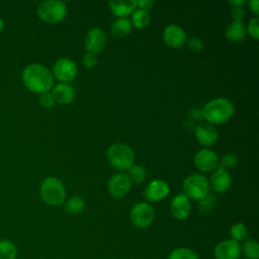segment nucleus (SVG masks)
Returning a JSON list of instances; mask_svg holds the SVG:
<instances>
[{
	"label": "nucleus",
	"mask_w": 259,
	"mask_h": 259,
	"mask_svg": "<svg viewBox=\"0 0 259 259\" xmlns=\"http://www.w3.org/2000/svg\"><path fill=\"white\" fill-rule=\"evenodd\" d=\"M21 79L26 89L38 94L49 92L54 85L52 72L38 63L27 65L21 73Z\"/></svg>",
	"instance_id": "f257e3e1"
},
{
	"label": "nucleus",
	"mask_w": 259,
	"mask_h": 259,
	"mask_svg": "<svg viewBox=\"0 0 259 259\" xmlns=\"http://www.w3.org/2000/svg\"><path fill=\"white\" fill-rule=\"evenodd\" d=\"M235 112L234 103L227 98L219 97L208 101L202 111L201 115L211 124H222L228 121Z\"/></svg>",
	"instance_id": "f03ea898"
},
{
	"label": "nucleus",
	"mask_w": 259,
	"mask_h": 259,
	"mask_svg": "<svg viewBox=\"0 0 259 259\" xmlns=\"http://www.w3.org/2000/svg\"><path fill=\"white\" fill-rule=\"evenodd\" d=\"M39 193L41 199L47 204L53 206L63 204L66 198V189L63 182L54 176L44 179L40 184Z\"/></svg>",
	"instance_id": "7ed1b4c3"
},
{
	"label": "nucleus",
	"mask_w": 259,
	"mask_h": 259,
	"mask_svg": "<svg viewBox=\"0 0 259 259\" xmlns=\"http://www.w3.org/2000/svg\"><path fill=\"white\" fill-rule=\"evenodd\" d=\"M109 163L116 169L125 171L128 170L135 162V153L126 144L114 143L110 145L106 152Z\"/></svg>",
	"instance_id": "20e7f679"
},
{
	"label": "nucleus",
	"mask_w": 259,
	"mask_h": 259,
	"mask_svg": "<svg viewBox=\"0 0 259 259\" xmlns=\"http://www.w3.org/2000/svg\"><path fill=\"white\" fill-rule=\"evenodd\" d=\"M37 16L48 23L62 21L67 14V5L60 0H45L37 5Z\"/></svg>",
	"instance_id": "39448f33"
},
{
	"label": "nucleus",
	"mask_w": 259,
	"mask_h": 259,
	"mask_svg": "<svg viewBox=\"0 0 259 259\" xmlns=\"http://www.w3.org/2000/svg\"><path fill=\"white\" fill-rule=\"evenodd\" d=\"M184 194L188 198L200 200L208 194L209 181L208 179L199 173L191 174L187 176L183 181Z\"/></svg>",
	"instance_id": "423d86ee"
},
{
	"label": "nucleus",
	"mask_w": 259,
	"mask_h": 259,
	"mask_svg": "<svg viewBox=\"0 0 259 259\" xmlns=\"http://www.w3.org/2000/svg\"><path fill=\"white\" fill-rule=\"evenodd\" d=\"M130 217L135 227L139 229H146L154 222L155 210L148 202H138L132 207Z\"/></svg>",
	"instance_id": "0eeeda50"
},
{
	"label": "nucleus",
	"mask_w": 259,
	"mask_h": 259,
	"mask_svg": "<svg viewBox=\"0 0 259 259\" xmlns=\"http://www.w3.org/2000/svg\"><path fill=\"white\" fill-rule=\"evenodd\" d=\"M78 68L76 63L69 58H60L53 65V77L61 83H69L73 81L76 78Z\"/></svg>",
	"instance_id": "6e6552de"
},
{
	"label": "nucleus",
	"mask_w": 259,
	"mask_h": 259,
	"mask_svg": "<svg viewBox=\"0 0 259 259\" xmlns=\"http://www.w3.org/2000/svg\"><path fill=\"white\" fill-rule=\"evenodd\" d=\"M195 167L201 172L214 171L219 167V157L214 151L204 148L199 150L193 158Z\"/></svg>",
	"instance_id": "1a4fd4ad"
},
{
	"label": "nucleus",
	"mask_w": 259,
	"mask_h": 259,
	"mask_svg": "<svg viewBox=\"0 0 259 259\" xmlns=\"http://www.w3.org/2000/svg\"><path fill=\"white\" fill-rule=\"evenodd\" d=\"M242 255L240 243L226 239L218 243L213 249L214 259H240Z\"/></svg>",
	"instance_id": "9d476101"
},
{
	"label": "nucleus",
	"mask_w": 259,
	"mask_h": 259,
	"mask_svg": "<svg viewBox=\"0 0 259 259\" xmlns=\"http://www.w3.org/2000/svg\"><path fill=\"white\" fill-rule=\"evenodd\" d=\"M85 49L88 53L98 54L102 52L106 46V34L103 29L99 27L91 28L87 31L85 36Z\"/></svg>",
	"instance_id": "9b49d317"
},
{
	"label": "nucleus",
	"mask_w": 259,
	"mask_h": 259,
	"mask_svg": "<svg viewBox=\"0 0 259 259\" xmlns=\"http://www.w3.org/2000/svg\"><path fill=\"white\" fill-rule=\"evenodd\" d=\"M132 182L124 173H116L108 181V191L112 197L121 198L125 196L131 189Z\"/></svg>",
	"instance_id": "f8f14e48"
},
{
	"label": "nucleus",
	"mask_w": 259,
	"mask_h": 259,
	"mask_svg": "<svg viewBox=\"0 0 259 259\" xmlns=\"http://www.w3.org/2000/svg\"><path fill=\"white\" fill-rule=\"evenodd\" d=\"M196 140L204 147H210L218 141L219 134L213 124L208 122H201L195 126L194 130Z\"/></svg>",
	"instance_id": "ddd939ff"
},
{
	"label": "nucleus",
	"mask_w": 259,
	"mask_h": 259,
	"mask_svg": "<svg viewBox=\"0 0 259 259\" xmlns=\"http://www.w3.org/2000/svg\"><path fill=\"white\" fill-rule=\"evenodd\" d=\"M191 210V203L189 198L185 194L175 195L170 203V211L172 215L179 220H185L188 218Z\"/></svg>",
	"instance_id": "4468645a"
},
{
	"label": "nucleus",
	"mask_w": 259,
	"mask_h": 259,
	"mask_svg": "<svg viewBox=\"0 0 259 259\" xmlns=\"http://www.w3.org/2000/svg\"><path fill=\"white\" fill-rule=\"evenodd\" d=\"M170 191V187L167 182L156 179L151 181L145 189V197L147 200L155 202L165 198Z\"/></svg>",
	"instance_id": "2eb2a0df"
},
{
	"label": "nucleus",
	"mask_w": 259,
	"mask_h": 259,
	"mask_svg": "<svg viewBox=\"0 0 259 259\" xmlns=\"http://www.w3.org/2000/svg\"><path fill=\"white\" fill-rule=\"evenodd\" d=\"M163 39L165 44L171 48H180L186 41V33L181 26L171 24L164 29Z\"/></svg>",
	"instance_id": "dca6fc26"
},
{
	"label": "nucleus",
	"mask_w": 259,
	"mask_h": 259,
	"mask_svg": "<svg viewBox=\"0 0 259 259\" xmlns=\"http://www.w3.org/2000/svg\"><path fill=\"white\" fill-rule=\"evenodd\" d=\"M231 184H232V177L227 170L221 167H218L212 172L210 181H209V187H211L215 192L218 193L225 192L230 188Z\"/></svg>",
	"instance_id": "f3484780"
},
{
	"label": "nucleus",
	"mask_w": 259,
	"mask_h": 259,
	"mask_svg": "<svg viewBox=\"0 0 259 259\" xmlns=\"http://www.w3.org/2000/svg\"><path fill=\"white\" fill-rule=\"evenodd\" d=\"M52 95L55 102L60 104L71 103L76 95L75 89L69 83H59L52 89Z\"/></svg>",
	"instance_id": "a211bd4d"
},
{
	"label": "nucleus",
	"mask_w": 259,
	"mask_h": 259,
	"mask_svg": "<svg viewBox=\"0 0 259 259\" xmlns=\"http://www.w3.org/2000/svg\"><path fill=\"white\" fill-rule=\"evenodd\" d=\"M112 13L119 17H124L132 13L137 7L136 0H111L108 2Z\"/></svg>",
	"instance_id": "6ab92c4d"
},
{
	"label": "nucleus",
	"mask_w": 259,
	"mask_h": 259,
	"mask_svg": "<svg viewBox=\"0 0 259 259\" xmlns=\"http://www.w3.org/2000/svg\"><path fill=\"white\" fill-rule=\"evenodd\" d=\"M226 37L231 41H240L245 38L247 31L242 21H232L226 28Z\"/></svg>",
	"instance_id": "aec40b11"
},
{
	"label": "nucleus",
	"mask_w": 259,
	"mask_h": 259,
	"mask_svg": "<svg viewBox=\"0 0 259 259\" xmlns=\"http://www.w3.org/2000/svg\"><path fill=\"white\" fill-rule=\"evenodd\" d=\"M110 30L114 37H117V38L125 37L130 34L132 30L131 20L125 17H119L112 22Z\"/></svg>",
	"instance_id": "412c9836"
},
{
	"label": "nucleus",
	"mask_w": 259,
	"mask_h": 259,
	"mask_svg": "<svg viewBox=\"0 0 259 259\" xmlns=\"http://www.w3.org/2000/svg\"><path fill=\"white\" fill-rule=\"evenodd\" d=\"M16 245L7 239L0 240V259H16L17 257Z\"/></svg>",
	"instance_id": "4be33fe9"
},
{
	"label": "nucleus",
	"mask_w": 259,
	"mask_h": 259,
	"mask_svg": "<svg viewBox=\"0 0 259 259\" xmlns=\"http://www.w3.org/2000/svg\"><path fill=\"white\" fill-rule=\"evenodd\" d=\"M85 207V201L81 196L74 195L70 197L64 205V210L71 214H77L83 211Z\"/></svg>",
	"instance_id": "5701e85b"
},
{
	"label": "nucleus",
	"mask_w": 259,
	"mask_h": 259,
	"mask_svg": "<svg viewBox=\"0 0 259 259\" xmlns=\"http://www.w3.org/2000/svg\"><path fill=\"white\" fill-rule=\"evenodd\" d=\"M241 250L246 259L259 258V245L254 239H246L243 246H241Z\"/></svg>",
	"instance_id": "b1692460"
},
{
	"label": "nucleus",
	"mask_w": 259,
	"mask_h": 259,
	"mask_svg": "<svg viewBox=\"0 0 259 259\" xmlns=\"http://www.w3.org/2000/svg\"><path fill=\"white\" fill-rule=\"evenodd\" d=\"M151 17L148 11L143 9H137L132 15L131 23L137 28H144L150 23Z\"/></svg>",
	"instance_id": "393cba45"
},
{
	"label": "nucleus",
	"mask_w": 259,
	"mask_h": 259,
	"mask_svg": "<svg viewBox=\"0 0 259 259\" xmlns=\"http://www.w3.org/2000/svg\"><path fill=\"white\" fill-rule=\"evenodd\" d=\"M231 239L240 243L241 241H245L249 235L248 228L243 223H235L230 228Z\"/></svg>",
	"instance_id": "a878e982"
},
{
	"label": "nucleus",
	"mask_w": 259,
	"mask_h": 259,
	"mask_svg": "<svg viewBox=\"0 0 259 259\" xmlns=\"http://www.w3.org/2000/svg\"><path fill=\"white\" fill-rule=\"evenodd\" d=\"M168 259H199L197 253L187 247H178L170 252Z\"/></svg>",
	"instance_id": "bb28decb"
},
{
	"label": "nucleus",
	"mask_w": 259,
	"mask_h": 259,
	"mask_svg": "<svg viewBox=\"0 0 259 259\" xmlns=\"http://www.w3.org/2000/svg\"><path fill=\"white\" fill-rule=\"evenodd\" d=\"M131 180V182L142 183L146 178V170L141 165H133L128 169V173L126 174Z\"/></svg>",
	"instance_id": "cd10ccee"
},
{
	"label": "nucleus",
	"mask_w": 259,
	"mask_h": 259,
	"mask_svg": "<svg viewBox=\"0 0 259 259\" xmlns=\"http://www.w3.org/2000/svg\"><path fill=\"white\" fill-rule=\"evenodd\" d=\"M215 197L211 194H207L205 197H203L202 199L199 200V203H198V208H199V211L200 212H203V213H206V212H209L215 205Z\"/></svg>",
	"instance_id": "c85d7f7f"
},
{
	"label": "nucleus",
	"mask_w": 259,
	"mask_h": 259,
	"mask_svg": "<svg viewBox=\"0 0 259 259\" xmlns=\"http://www.w3.org/2000/svg\"><path fill=\"white\" fill-rule=\"evenodd\" d=\"M237 163H238L237 157L232 153H227L221 158V160H219V167L228 171L229 169L234 168L237 165Z\"/></svg>",
	"instance_id": "c756f323"
},
{
	"label": "nucleus",
	"mask_w": 259,
	"mask_h": 259,
	"mask_svg": "<svg viewBox=\"0 0 259 259\" xmlns=\"http://www.w3.org/2000/svg\"><path fill=\"white\" fill-rule=\"evenodd\" d=\"M246 31L253 38L258 39V37H259V18H258V16H255L249 20Z\"/></svg>",
	"instance_id": "7c9ffc66"
},
{
	"label": "nucleus",
	"mask_w": 259,
	"mask_h": 259,
	"mask_svg": "<svg viewBox=\"0 0 259 259\" xmlns=\"http://www.w3.org/2000/svg\"><path fill=\"white\" fill-rule=\"evenodd\" d=\"M38 102L39 104L44 107V108H52L55 104V100H54V97L52 95V93L49 91V92H45V93H41L39 95V98H38Z\"/></svg>",
	"instance_id": "2f4dec72"
},
{
	"label": "nucleus",
	"mask_w": 259,
	"mask_h": 259,
	"mask_svg": "<svg viewBox=\"0 0 259 259\" xmlns=\"http://www.w3.org/2000/svg\"><path fill=\"white\" fill-rule=\"evenodd\" d=\"M188 49L192 52H199L203 48V42L199 37H190L187 40Z\"/></svg>",
	"instance_id": "473e14b6"
},
{
	"label": "nucleus",
	"mask_w": 259,
	"mask_h": 259,
	"mask_svg": "<svg viewBox=\"0 0 259 259\" xmlns=\"http://www.w3.org/2000/svg\"><path fill=\"white\" fill-rule=\"evenodd\" d=\"M97 63V55L93 53H86L83 57V65L86 68H92Z\"/></svg>",
	"instance_id": "72a5a7b5"
},
{
	"label": "nucleus",
	"mask_w": 259,
	"mask_h": 259,
	"mask_svg": "<svg viewBox=\"0 0 259 259\" xmlns=\"http://www.w3.org/2000/svg\"><path fill=\"white\" fill-rule=\"evenodd\" d=\"M231 15L234 21H241L242 18L245 16V9L242 6L233 7L231 11Z\"/></svg>",
	"instance_id": "f704fd0d"
},
{
	"label": "nucleus",
	"mask_w": 259,
	"mask_h": 259,
	"mask_svg": "<svg viewBox=\"0 0 259 259\" xmlns=\"http://www.w3.org/2000/svg\"><path fill=\"white\" fill-rule=\"evenodd\" d=\"M153 5H154V1H152V0H139V1H137V6H139L140 9H143V10H146V11H148V9H150Z\"/></svg>",
	"instance_id": "c9c22d12"
},
{
	"label": "nucleus",
	"mask_w": 259,
	"mask_h": 259,
	"mask_svg": "<svg viewBox=\"0 0 259 259\" xmlns=\"http://www.w3.org/2000/svg\"><path fill=\"white\" fill-rule=\"evenodd\" d=\"M248 4H249V7H250L251 11L254 14L257 15L259 13V2H258V0H249Z\"/></svg>",
	"instance_id": "e433bc0d"
},
{
	"label": "nucleus",
	"mask_w": 259,
	"mask_h": 259,
	"mask_svg": "<svg viewBox=\"0 0 259 259\" xmlns=\"http://www.w3.org/2000/svg\"><path fill=\"white\" fill-rule=\"evenodd\" d=\"M229 3L231 5H233V7H238V6H242L243 4L246 3L245 0H230Z\"/></svg>",
	"instance_id": "4c0bfd02"
},
{
	"label": "nucleus",
	"mask_w": 259,
	"mask_h": 259,
	"mask_svg": "<svg viewBox=\"0 0 259 259\" xmlns=\"http://www.w3.org/2000/svg\"><path fill=\"white\" fill-rule=\"evenodd\" d=\"M4 26H5V23H4V20L0 17V33L3 31L4 29Z\"/></svg>",
	"instance_id": "58836bf2"
}]
</instances>
